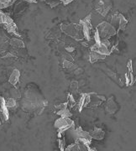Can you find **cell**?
<instances>
[{"label": "cell", "instance_id": "1", "mask_svg": "<svg viewBox=\"0 0 136 151\" xmlns=\"http://www.w3.org/2000/svg\"><path fill=\"white\" fill-rule=\"evenodd\" d=\"M47 101L40 93L33 90H28L22 101V108L28 113H42L46 105Z\"/></svg>", "mask_w": 136, "mask_h": 151}, {"label": "cell", "instance_id": "2", "mask_svg": "<svg viewBox=\"0 0 136 151\" xmlns=\"http://www.w3.org/2000/svg\"><path fill=\"white\" fill-rule=\"evenodd\" d=\"M60 29L62 32L65 33V35H67L68 36H70L77 41L84 40L82 26L80 24H62L60 25Z\"/></svg>", "mask_w": 136, "mask_h": 151}, {"label": "cell", "instance_id": "3", "mask_svg": "<svg viewBox=\"0 0 136 151\" xmlns=\"http://www.w3.org/2000/svg\"><path fill=\"white\" fill-rule=\"evenodd\" d=\"M96 31L98 32L101 40H109L110 38L116 35L117 29L110 23L104 21L100 23L97 26Z\"/></svg>", "mask_w": 136, "mask_h": 151}, {"label": "cell", "instance_id": "4", "mask_svg": "<svg viewBox=\"0 0 136 151\" xmlns=\"http://www.w3.org/2000/svg\"><path fill=\"white\" fill-rule=\"evenodd\" d=\"M75 124L74 122L70 119V118H62L60 117L58 119L54 124V127L58 130L59 134H61L69 129H74Z\"/></svg>", "mask_w": 136, "mask_h": 151}, {"label": "cell", "instance_id": "5", "mask_svg": "<svg viewBox=\"0 0 136 151\" xmlns=\"http://www.w3.org/2000/svg\"><path fill=\"white\" fill-rule=\"evenodd\" d=\"M94 8L101 16L105 17L112 9V2L111 0H97L94 4Z\"/></svg>", "mask_w": 136, "mask_h": 151}, {"label": "cell", "instance_id": "6", "mask_svg": "<svg viewBox=\"0 0 136 151\" xmlns=\"http://www.w3.org/2000/svg\"><path fill=\"white\" fill-rule=\"evenodd\" d=\"M91 17L92 14H88L83 19H81L79 22V24L82 26V33L84 35V39L87 40V41H90L91 39V32L93 30V25L91 24Z\"/></svg>", "mask_w": 136, "mask_h": 151}, {"label": "cell", "instance_id": "7", "mask_svg": "<svg viewBox=\"0 0 136 151\" xmlns=\"http://www.w3.org/2000/svg\"><path fill=\"white\" fill-rule=\"evenodd\" d=\"M71 134L73 137V139H74V140L79 139H87L88 141H92V138L89 134V133L84 131L82 128H77L75 129H72Z\"/></svg>", "mask_w": 136, "mask_h": 151}, {"label": "cell", "instance_id": "8", "mask_svg": "<svg viewBox=\"0 0 136 151\" xmlns=\"http://www.w3.org/2000/svg\"><path fill=\"white\" fill-rule=\"evenodd\" d=\"M0 114H1V119L4 122H7L9 120V108L6 107L5 99L4 97H2L0 101Z\"/></svg>", "mask_w": 136, "mask_h": 151}, {"label": "cell", "instance_id": "9", "mask_svg": "<svg viewBox=\"0 0 136 151\" xmlns=\"http://www.w3.org/2000/svg\"><path fill=\"white\" fill-rule=\"evenodd\" d=\"M12 23H14V20L12 19L9 15H8L7 14L4 13L2 10H0V24L3 25V27L5 28L11 24Z\"/></svg>", "mask_w": 136, "mask_h": 151}, {"label": "cell", "instance_id": "10", "mask_svg": "<svg viewBox=\"0 0 136 151\" xmlns=\"http://www.w3.org/2000/svg\"><path fill=\"white\" fill-rule=\"evenodd\" d=\"M89 134L91 136L92 139H97V140H102L104 138V130L101 129H98V128H95L94 130H91L88 132Z\"/></svg>", "mask_w": 136, "mask_h": 151}, {"label": "cell", "instance_id": "11", "mask_svg": "<svg viewBox=\"0 0 136 151\" xmlns=\"http://www.w3.org/2000/svg\"><path fill=\"white\" fill-rule=\"evenodd\" d=\"M90 101H91L90 94H87V93L82 94V97H81V99H80V102H79V111L81 112L83 108H87V106L89 105Z\"/></svg>", "mask_w": 136, "mask_h": 151}, {"label": "cell", "instance_id": "12", "mask_svg": "<svg viewBox=\"0 0 136 151\" xmlns=\"http://www.w3.org/2000/svg\"><path fill=\"white\" fill-rule=\"evenodd\" d=\"M19 78H20V71L18 69H15V70L12 71L10 76H9V81L11 85L15 86L18 84V82L19 81Z\"/></svg>", "mask_w": 136, "mask_h": 151}, {"label": "cell", "instance_id": "13", "mask_svg": "<svg viewBox=\"0 0 136 151\" xmlns=\"http://www.w3.org/2000/svg\"><path fill=\"white\" fill-rule=\"evenodd\" d=\"M118 110V106L117 104L114 101L113 97H110L109 99H108V102H107V105H106V111L108 113H111V114H114L116 113V111Z\"/></svg>", "mask_w": 136, "mask_h": 151}, {"label": "cell", "instance_id": "14", "mask_svg": "<svg viewBox=\"0 0 136 151\" xmlns=\"http://www.w3.org/2000/svg\"><path fill=\"white\" fill-rule=\"evenodd\" d=\"M9 44L14 49H22L24 48V46H25L24 43L23 42V40L17 37H14L10 39Z\"/></svg>", "mask_w": 136, "mask_h": 151}, {"label": "cell", "instance_id": "15", "mask_svg": "<svg viewBox=\"0 0 136 151\" xmlns=\"http://www.w3.org/2000/svg\"><path fill=\"white\" fill-rule=\"evenodd\" d=\"M106 55L102 54H99L96 51H91L90 55H89V60H90V62L91 63H94V62H97L98 60H103L105 59Z\"/></svg>", "mask_w": 136, "mask_h": 151}, {"label": "cell", "instance_id": "16", "mask_svg": "<svg viewBox=\"0 0 136 151\" xmlns=\"http://www.w3.org/2000/svg\"><path fill=\"white\" fill-rule=\"evenodd\" d=\"M120 14L119 13H115L114 14L112 17H111V21L110 24L114 26V27L117 29L119 28V19H120Z\"/></svg>", "mask_w": 136, "mask_h": 151}, {"label": "cell", "instance_id": "17", "mask_svg": "<svg viewBox=\"0 0 136 151\" xmlns=\"http://www.w3.org/2000/svg\"><path fill=\"white\" fill-rule=\"evenodd\" d=\"M128 24V20L125 19V17L124 16L123 14H120V19H119V28H118V30H124L125 29L126 26Z\"/></svg>", "mask_w": 136, "mask_h": 151}, {"label": "cell", "instance_id": "18", "mask_svg": "<svg viewBox=\"0 0 136 151\" xmlns=\"http://www.w3.org/2000/svg\"><path fill=\"white\" fill-rule=\"evenodd\" d=\"M15 1L16 0H0V10L12 6Z\"/></svg>", "mask_w": 136, "mask_h": 151}, {"label": "cell", "instance_id": "19", "mask_svg": "<svg viewBox=\"0 0 136 151\" xmlns=\"http://www.w3.org/2000/svg\"><path fill=\"white\" fill-rule=\"evenodd\" d=\"M5 99V98H4ZM5 105L6 107L8 108H14L16 107L17 103L15 98L14 97H9V98H7L5 99Z\"/></svg>", "mask_w": 136, "mask_h": 151}, {"label": "cell", "instance_id": "20", "mask_svg": "<svg viewBox=\"0 0 136 151\" xmlns=\"http://www.w3.org/2000/svg\"><path fill=\"white\" fill-rule=\"evenodd\" d=\"M57 115H60V117H62V118H70L71 116V112L67 109V107H66V108H62V109L58 110Z\"/></svg>", "mask_w": 136, "mask_h": 151}, {"label": "cell", "instance_id": "21", "mask_svg": "<svg viewBox=\"0 0 136 151\" xmlns=\"http://www.w3.org/2000/svg\"><path fill=\"white\" fill-rule=\"evenodd\" d=\"M63 67L65 69H67V70H73L76 67V65H75L73 64V62H71V60H65L63 61Z\"/></svg>", "mask_w": 136, "mask_h": 151}, {"label": "cell", "instance_id": "22", "mask_svg": "<svg viewBox=\"0 0 136 151\" xmlns=\"http://www.w3.org/2000/svg\"><path fill=\"white\" fill-rule=\"evenodd\" d=\"M65 150L66 151H73V150H80V145H79V144L75 141V143L74 144H72L71 145H69L66 149H65Z\"/></svg>", "mask_w": 136, "mask_h": 151}, {"label": "cell", "instance_id": "23", "mask_svg": "<svg viewBox=\"0 0 136 151\" xmlns=\"http://www.w3.org/2000/svg\"><path fill=\"white\" fill-rule=\"evenodd\" d=\"M46 4L50 6V8H55L56 6H58L60 4V0H49L46 1Z\"/></svg>", "mask_w": 136, "mask_h": 151}, {"label": "cell", "instance_id": "24", "mask_svg": "<svg viewBox=\"0 0 136 151\" xmlns=\"http://www.w3.org/2000/svg\"><path fill=\"white\" fill-rule=\"evenodd\" d=\"M71 90L72 92H76L78 90V82L76 81H73L71 83Z\"/></svg>", "mask_w": 136, "mask_h": 151}, {"label": "cell", "instance_id": "25", "mask_svg": "<svg viewBox=\"0 0 136 151\" xmlns=\"http://www.w3.org/2000/svg\"><path fill=\"white\" fill-rule=\"evenodd\" d=\"M67 104H70L71 107H72L73 105H75V99H74V97H73V96H72L71 94H69V95H68Z\"/></svg>", "mask_w": 136, "mask_h": 151}, {"label": "cell", "instance_id": "26", "mask_svg": "<svg viewBox=\"0 0 136 151\" xmlns=\"http://www.w3.org/2000/svg\"><path fill=\"white\" fill-rule=\"evenodd\" d=\"M10 92H11V95L13 96L12 97H14V98H16V97H20V95H18V94H19V92L17 91L16 89H14V88H13V89L11 90Z\"/></svg>", "mask_w": 136, "mask_h": 151}, {"label": "cell", "instance_id": "27", "mask_svg": "<svg viewBox=\"0 0 136 151\" xmlns=\"http://www.w3.org/2000/svg\"><path fill=\"white\" fill-rule=\"evenodd\" d=\"M67 103H60V104H58V105H55V108H57L58 110H60V109H62V108H66L67 107Z\"/></svg>", "mask_w": 136, "mask_h": 151}, {"label": "cell", "instance_id": "28", "mask_svg": "<svg viewBox=\"0 0 136 151\" xmlns=\"http://www.w3.org/2000/svg\"><path fill=\"white\" fill-rule=\"evenodd\" d=\"M59 148L60 150H65V142L63 140H59Z\"/></svg>", "mask_w": 136, "mask_h": 151}, {"label": "cell", "instance_id": "29", "mask_svg": "<svg viewBox=\"0 0 136 151\" xmlns=\"http://www.w3.org/2000/svg\"><path fill=\"white\" fill-rule=\"evenodd\" d=\"M60 3H62L64 5H66V4H69L70 3H71L73 0H60Z\"/></svg>", "mask_w": 136, "mask_h": 151}, {"label": "cell", "instance_id": "30", "mask_svg": "<svg viewBox=\"0 0 136 151\" xmlns=\"http://www.w3.org/2000/svg\"><path fill=\"white\" fill-rule=\"evenodd\" d=\"M127 67L130 70V72H132V60H131L129 61V63L127 64Z\"/></svg>", "mask_w": 136, "mask_h": 151}, {"label": "cell", "instance_id": "31", "mask_svg": "<svg viewBox=\"0 0 136 151\" xmlns=\"http://www.w3.org/2000/svg\"><path fill=\"white\" fill-rule=\"evenodd\" d=\"M23 1L27 2L29 4H35V3H37V0H23Z\"/></svg>", "mask_w": 136, "mask_h": 151}, {"label": "cell", "instance_id": "32", "mask_svg": "<svg viewBox=\"0 0 136 151\" xmlns=\"http://www.w3.org/2000/svg\"><path fill=\"white\" fill-rule=\"evenodd\" d=\"M66 50H67L68 51H72V50H74V48H68V47H67Z\"/></svg>", "mask_w": 136, "mask_h": 151}, {"label": "cell", "instance_id": "33", "mask_svg": "<svg viewBox=\"0 0 136 151\" xmlns=\"http://www.w3.org/2000/svg\"><path fill=\"white\" fill-rule=\"evenodd\" d=\"M1 124H2V123H1V118H0V125H1Z\"/></svg>", "mask_w": 136, "mask_h": 151}, {"label": "cell", "instance_id": "34", "mask_svg": "<svg viewBox=\"0 0 136 151\" xmlns=\"http://www.w3.org/2000/svg\"><path fill=\"white\" fill-rule=\"evenodd\" d=\"M1 98H2V97H1V95H0V101H1Z\"/></svg>", "mask_w": 136, "mask_h": 151}]
</instances>
